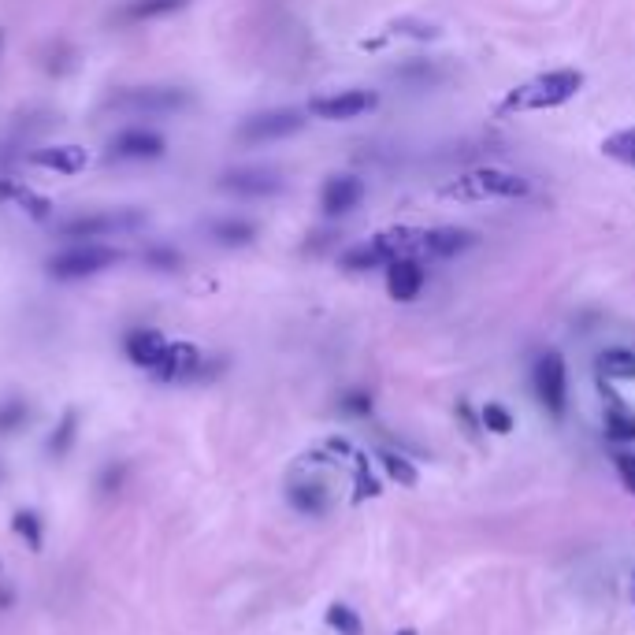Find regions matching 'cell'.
Returning a JSON list of instances; mask_svg holds the SVG:
<instances>
[{
	"label": "cell",
	"instance_id": "obj_1",
	"mask_svg": "<svg viewBox=\"0 0 635 635\" xmlns=\"http://www.w3.org/2000/svg\"><path fill=\"white\" fill-rule=\"evenodd\" d=\"M428 260V231L416 227H398V231H379L368 242L353 246L342 253V268L346 272H372V268H387L394 260Z\"/></svg>",
	"mask_w": 635,
	"mask_h": 635
},
{
	"label": "cell",
	"instance_id": "obj_2",
	"mask_svg": "<svg viewBox=\"0 0 635 635\" xmlns=\"http://www.w3.org/2000/svg\"><path fill=\"white\" fill-rule=\"evenodd\" d=\"M580 86H584V75H580V71L558 67V71L535 75L532 82L509 90L502 108H506V112H546V108H558V104L572 101V97L580 93Z\"/></svg>",
	"mask_w": 635,
	"mask_h": 635
},
{
	"label": "cell",
	"instance_id": "obj_3",
	"mask_svg": "<svg viewBox=\"0 0 635 635\" xmlns=\"http://www.w3.org/2000/svg\"><path fill=\"white\" fill-rule=\"evenodd\" d=\"M528 179L506 168H476L457 175L454 182L442 186V194L454 201H520L528 197Z\"/></svg>",
	"mask_w": 635,
	"mask_h": 635
},
{
	"label": "cell",
	"instance_id": "obj_4",
	"mask_svg": "<svg viewBox=\"0 0 635 635\" xmlns=\"http://www.w3.org/2000/svg\"><path fill=\"white\" fill-rule=\"evenodd\" d=\"M194 104V93L182 90V86H127L108 97L104 108L123 112V116H179Z\"/></svg>",
	"mask_w": 635,
	"mask_h": 635
},
{
	"label": "cell",
	"instance_id": "obj_5",
	"mask_svg": "<svg viewBox=\"0 0 635 635\" xmlns=\"http://www.w3.org/2000/svg\"><path fill=\"white\" fill-rule=\"evenodd\" d=\"M119 257H123V253L104 246V242H67L60 253H52V257L45 260V268H49V275L60 279V283H78V279H93V275L116 268Z\"/></svg>",
	"mask_w": 635,
	"mask_h": 635
},
{
	"label": "cell",
	"instance_id": "obj_6",
	"mask_svg": "<svg viewBox=\"0 0 635 635\" xmlns=\"http://www.w3.org/2000/svg\"><path fill=\"white\" fill-rule=\"evenodd\" d=\"M145 223L142 212L134 208H119V212H82V216H71L56 227V234L64 242H101V238H116V234L138 231Z\"/></svg>",
	"mask_w": 635,
	"mask_h": 635
},
{
	"label": "cell",
	"instance_id": "obj_7",
	"mask_svg": "<svg viewBox=\"0 0 635 635\" xmlns=\"http://www.w3.org/2000/svg\"><path fill=\"white\" fill-rule=\"evenodd\" d=\"M305 127V116L294 112V108H272V112H257L238 123V142L246 145H268V142H283L290 134H298Z\"/></svg>",
	"mask_w": 635,
	"mask_h": 635
},
{
	"label": "cell",
	"instance_id": "obj_8",
	"mask_svg": "<svg viewBox=\"0 0 635 635\" xmlns=\"http://www.w3.org/2000/svg\"><path fill=\"white\" fill-rule=\"evenodd\" d=\"M164 153H168L164 134H156V130H149V127H127L108 142V160H123V164L160 160Z\"/></svg>",
	"mask_w": 635,
	"mask_h": 635
},
{
	"label": "cell",
	"instance_id": "obj_9",
	"mask_svg": "<svg viewBox=\"0 0 635 635\" xmlns=\"http://www.w3.org/2000/svg\"><path fill=\"white\" fill-rule=\"evenodd\" d=\"M535 394L554 416L565 413V405H569V372H565L561 353H543L535 361Z\"/></svg>",
	"mask_w": 635,
	"mask_h": 635
},
{
	"label": "cell",
	"instance_id": "obj_10",
	"mask_svg": "<svg viewBox=\"0 0 635 635\" xmlns=\"http://www.w3.org/2000/svg\"><path fill=\"white\" fill-rule=\"evenodd\" d=\"M379 104V97L372 90H338L327 97H312L309 116L327 119V123H342V119H357L364 112H372Z\"/></svg>",
	"mask_w": 635,
	"mask_h": 635
},
{
	"label": "cell",
	"instance_id": "obj_11",
	"mask_svg": "<svg viewBox=\"0 0 635 635\" xmlns=\"http://www.w3.org/2000/svg\"><path fill=\"white\" fill-rule=\"evenodd\" d=\"M153 376L160 383H186V379L205 376V353L190 346V342H168V350L153 368Z\"/></svg>",
	"mask_w": 635,
	"mask_h": 635
},
{
	"label": "cell",
	"instance_id": "obj_12",
	"mask_svg": "<svg viewBox=\"0 0 635 635\" xmlns=\"http://www.w3.org/2000/svg\"><path fill=\"white\" fill-rule=\"evenodd\" d=\"M220 190L234 197H275L283 190V179L268 168H234L220 175Z\"/></svg>",
	"mask_w": 635,
	"mask_h": 635
},
{
	"label": "cell",
	"instance_id": "obj_13",
	"mask_svg": "<svg viewBox=\"0 0 635 635\" xmlns=\"http://www.w3.org/2000/svg\"><path fill=\"white\" fill-rule=\"evenodd\" d=\"M364 197V182L357 175H331L324 182V190H320V208H324V216H346L353 208L361 205Z\"/></svg>",
	"mask_w": 635,
	"mask_h": 635
},
{
	"label": "cell",
	"instance_id": "obj_14",
	"mask_svg": "<svg viewBox=\"0 0 635 635\" xmlns=\"http://www.w3.org/2000/svg\"><path fill=\"white\" fill-rule=\"evenodd\" d=\"M168 350V338L160 335L156 327H130L127 338H123V353L130 357V364H138L145 372H153L160 357Z\"/></svg>",
	"mask_w": 635,
	"mask_h": 635
},
{
	"label": "cell",
	"instance_id": "obj_15",
	"mask_svg": "<svg viewBox=\"0 0 635 635\" xmlns=\"http://www.w3.org/2000/svg\"><path fill=\"white\" fill-rule=\"evenodd\" d=\"M387 290L394 301H416L424 290V264L413 257L387 264Z\"/></svg>",
	"mask_w": 635,
	"mask_h": 635
},
{
	"label": "cell",
	"instance_id": "obj_16",
	"mask_svg": "<svg viewBox=\"0 0 635 635\" xmlns=\"http://www.w3.org/2000/svg\"><path fill=\"white\" fill-rule=\"evenodd\" d=\"M190 8V0H123L119 4L116 19L127 26H142L153 23V19H168V15Z\"/></svg>",
	"mask_w": 635,
	"mask_h": 635
},
{
	"label": "cell",
	"instance_id": "obj_17",
	"mask_svg": "<svg viewBox=\"0 0 635 635\" xmlns=\"http://www.w3.org/2000/svg\"><path fill=\"white\" fill-rule=\"evenodd\" d=\"M208 238L223 249H246L257 242V223L242 220V216H220L208 223Z\"/></svg>",
	"mask_w": 635,
	"mask_h": 635
},
{
	"label": "cell",
	"instance_id": "obj_18",
	"mask_svg": "<svg viewBox=\"0 0 635 635\" xmlns=\"http://www.w3.org/2000/svg\"><path fill=\"white\" fill-rule=\"evenodd\" d=\"M30 160L45 171H56V175H78L86 168V149H78V145H49V149H38Z\"/></svg>",
	"mask_w": 635,
	"mask_h": 635
},
{
	"label": "cell",
	"instance_id": "obj_19",
	"mask_svg": "<svg viewBox=\"0 0 635 635\" xmlns=\"http://www.w3.org/2000/svg\"><path fill=\"white\" fill-rule=\"evenodd\" d=\"M598 372H602V379H635V353L602 350L598 353Z\"/></svg>",
	"mask_w": 635,
	"mask_h": 635
},
{
	"label": "cell",
	"instance_id": "obj_20",
	"mask_svg": "<svg viewBox=\"0 0 635 635\" xmlns=\"http://www.w3.org/2000/svg\"><path fill=\"white\" fill-rule=\"evenodd\" d=\"M290 506L309 517H320L327 509V491L320 483H298V487H290Z\"/></svg>",
	"mask_w": 635,
	"mask_h": 635
},
{
	"label": "cell",
	"instance_id": "obj_21",
	"mask_svg": "<svg viewBox=\"0 0 635 635\" xmlns=\"http://www.w3.org/2000/svg\"><path fill=\"white\" fill-rule=\"evenodd\" d=\"M606 435H610L613 442H635V416L624 413L621 402L606 413Z\"/></svg>",
	"mask_w": 635,
	"mask_h": 635
},
{
	"label": "cell",
	"instance_id": "obj_22",
	"mask_svg": "<svg viewBox=\"0 0 635 635\" xmlns=\"http://www.w3.org/2000/svg\"><path fill=\"white\" fill-rule=\"evenodd\" d=\"M602 149H606V156L621 160V164H635V127L610 134V138L602 142Z\"/></svg>",
	"mask_w": 635,
	"mask_h": 635
},
{
	"label": "cell",
	"instance_id": "obj_23",
	"mask_svg": "<svg viewBox=\"0 0 635 635\" xmlns=\"http://www.w3.org/2000/svg\"><path fill=\"white\" fill-rule=\"evenodd\" d=\"M75 431H78V413H75V409H67L64 420H60V428L52 431V439H49V454L64 457L67 450H71V442H75Z\"/></svg>",
	"mask_w": 635,
	"mask_h": 635
},
{
	"label": "cell",
	"instance_id": "obj_24",
	"mask_svg": "<svg viewBox=\"0 0 635 635\" xmlns=\"http://www.w3.org/2000/svg\"><path fill=\"white\" fill-rule=\"evenodd\" d=\"M327 624H331L338 635H361V617H357L350 606H342V602H335V606L327 610Z\"/></svg>",
	"mask_w": 635,
	"mask_h": 635
},
{
	"label": "cell",
	"instance_id": "obj_25",
	"mask_svg": "<svg viewBox=\"0 0 635 635\" xmlns=\"http://www.w3.org/2000/svg\"><path fill=\"white\" fill-rule=\"evenodd\" d=\"M145 264L156 268V272H175L182 264V253L175 246H149L145 249Z\"/></svg>",
	"mask_w": 635,
	"mask_h": 635
},
{
	"label": "cell",
	"instance_id": "obj_26",
	"mask_svg": "<svg viewBox=\"0 0 635 635\" xmlns=\"http://www.w3.org/2000/svg\"><path fill=\"white\" fill-rule=\"evenodd\" d=\"M483 428L494 431V435H509L513 431V413H509L506 405L487 402L483 405Z\"/></svg>",
	"mask_w": 635,
	"mask_h": 635
},
{
	"label": "cell",
	"instance_id": "obj_27",
	"mask_svg": "<svg viewBox=\"0 0 635 635\" xmlns=\"http://www.w3.org/2000/svg\"><path fill=\"white\" fill-rule=\"evenodd\" d=\"M15 532L23 535L34 550H41V517L34 509H19V513H15Z\"/></svg>",
	"mask_w": 635,
	"mask_h": 635
},
{
	"label": "cell",
	"instance_id": "obj_28",
	"mask_svg": "<svg viewBox=\"0 0 635 635\" xmlns=\"http://www.w3.org/2000/svg\"><path fill=\"white\" fill-rule=\"evenodd\" d=\"M379 461H383V468L390 472V480H398L402 487H413V483H416V468L409 465L402 454H383Z\"/></svg>",
	"mask_w": 635,
	"mask_h": 635
},
{
	"label": "cell",
	"instance_id": "obj_29",
	"mask_svg": "<svg viewBox=\"0 0 635 635\" xmlns=\"http://www.w3.org/2000/svg\"><path fill=\"white\" fill-rule=\"evenodd\" d=\"M26 420V405L23 402H4L0 405V435H12L19 424Z\"/></svg>",
	"mask_w": 635,
	"mask_h": 635
},
{
	"label": "cell",
	"instance_id": "obj_30",
	"mask_svg": "<svg viewBox=\"0 0 635 635\" xmlns=\"http://www.w3.org/2000/svg\"><path fill=\"white\" fill-rule=\"evenodd\" d=\"M342 409H346V413H353V416H368V413H372V398H368L364 390H353V394H346Z\"/></svg>",
	"mask_w": 635,
	"mask_h": 635
},
{
	"label": "cell",
	"instance_id": "obj_31",
	"mask_svg": "<svg viewBox=\"0 0 635 635\" xmlns=\"http://www.w3.org/2000/svg\"><path fill=\"white\" fill-rule=\"evenodd\" d=\"M613 465H617L624 483H635V454H617L613 457Z\"/></svg>",
	"mask_w": 635,
	"mask_h": 635
},
{
	"label": "cell",
	"instance_id": "obj_32",
	"mask_svg": "<svg viewBox=\"0 0 635 635\" xmlns=\"http://www.w3.org/2000/svg\"><path fill=\"white\" fill-rule=\"evenodd\" d=\"M357 483H361V494H379V483L372 480L368 472H361V476H357Z\"/></svg>",
	"mask_w": 635,
	"mask_h": 635
},
{
	"label": "cell",
	"instance_id": "obj_33",
	"mask_svg": "<svg viewBox=\"0 0 635 635\" xmlns=\"http://www.w3.org/2000/svg\"><path fill=\"white\" fill-rule=\"evenodd\" d=\"M398 635H416V632H413V628H405V632H398Z\"/></svg>",
	"mask_w": 635,
	"mask_h": 635
},
{
	"label": "cell",
	"instance_id": "obj_34",
	"mask_svg": "<svg viewBox=\"0 0 635 635\" xmlns=\"http://www.w3.org/2000/svg\"><path fill=\"white\" fill-rule=\"evenodd\" d=\"M624 487H628V491H632V494H635V483H624Z\"/></svg>",
	"mask_w": 635,
	"mask_h": 635
},
{
	"label": "cell",
	"instance_id": "obj_35",
	"mask_svg": "<svg viewBox=\"0 0 635 635\" xmlns=\"http://www.w3.org/2000/svg\"><path fill=\"white\" fill-rule=\"evenodd\" d=\"M632 598H635V580H632Z\"/></svg>",
	"mask_w": 635,
	"mask_h": 635
},
{
	"label": "cell",
	"instance_id": "obj_36",
	"mask_svg": "<svg viewBox=\"0 0 635 635\" xmlns=\"http://www.w3.org/2000/svg\"><path fill=\"white\" fill-rule=\"evenodd\" d=\"M0 45H4V34H0Z\"/></svg>",
	"mask_w": 635,
	"mask_h": 635
}]
</instances>
